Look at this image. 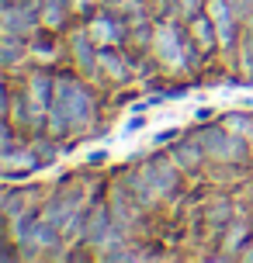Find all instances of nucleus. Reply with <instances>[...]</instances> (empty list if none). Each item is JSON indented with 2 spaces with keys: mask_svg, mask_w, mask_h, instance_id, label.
<instances>
[{
  "mask_svg": "<svg viewBox=\"0 0 253 263\" xmlns=\"http://www.w3.org/2000/svg\"><path fill=\"white\" fill-rule=\"evenodd\" d=\"M177 159H180L184 166H194V163H198V149H194V145H180V149H177Z\"/></svg>",
  "mask_w": 253,
  "mask_h": 263,
  "instance_id": "obj_5",
  "label": "nucleus"
},
{
  "mask_svg": "<svg viewBox=\"0 0 253 263\" xmlns=\"http://www.w3.org/2000/svg\"><path fill=\"white\" fill-rule=\"evenodd\" d=\"M212 14L219 17V35H222V42H229V35H232V25H229V7L222 4V0H212Z\"/></svg>",
  "mask_w": 253,
  "mask_h": 263,
  "instance_id": "obj_4",
  "label": "nucleus"
},
{
  "mask_svg": "<svg viewBox=\"0 0 253 263\" xmlns=\"http://www.w3.org/2000/svg\"><path fill=\"white\" fill-rule=\"evenodd\" d=\"M212 149L219 153V156H232V159H240L243 156V145L232 139V135H222V139H212Z\"/></svg>",
  "mask_w": 253,
  "mask_h": 263,
  "instance_id": "obj_3",
  "label": "nucleus"
},
{
  "mask_svg": "<svg viewBox=\"0 0 253 263\" xmlns=\"http://www.w3.org/2000/svg\"><path fill=\"white\" fill-rule=\"evenodd\" d=\"M52 118L59 125H80L91 118V97L83 87H77L73 80L56 87V101H52Z\"/></svg>",
  "mask_w": 253,
  "mask_h": 263,
  "instance_id": "obj_1",
  "label": "nucleus"
},
{
  "mask_svg": "<svg viewBox=\"0 0 253 263\" xmlns=\"http://www.w3.org/2000/svg\"><path fill=\"white\" fill-rule=\"evenodd\" d=\"M35 28V17L28 11H14V7H7V31L11 35H21V31H31Z\"/></svg>",
  "mask_w": 253,
  "mask_h": 263,
  "instance_id": "obj_2",
  "label": "nucleus"
}]
</instances>
